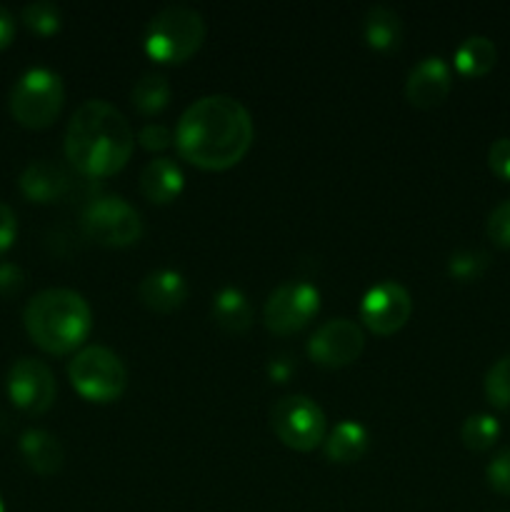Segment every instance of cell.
<instances>
[{
	"label": "cell",
	"mask_w": 510,
	"mask_h": 512,
	"mask_svg": "<svg viewBox=\"0 0 510 512\" xmlns=\"http://www.w3.org/2000/svg\"><path fill=\"white\" fill-rule=\"evenodd\" d=\"M83 233L90 240L110 248L133 245L143 235L140 213L120 195H98L83 210Z\"/></svg>",
	"instance_id": "ba28073f"
},
{
	"label": "cell",
	"mask_w": 510,
	"mask_h": 512,
	"mask_svg": "<svg viewBox=\"0 0 510 512\" xmlns=\"http://www.w3.org/2000/svg\"><path fill=\"white\" fill-rule=\"evenodd\" d=\"M270 428L283 445L298 453H308L325 443L328 420L313 398L295 393L285 395L270 408Z\"/></svg>",
	"instance_id": "52a82bcc"
},
{
	"label": "cell",
	"mask_w": 510,
	"mask_h": 512,
	"mask_svg": "<svg viewBox=\"0 0 510 512\" xmlns=\"http://www.w3.org/2000/svg\"><path fill=\"white\" fill-rule=\"evenodd\" d=\"M413 313V298L408 288L395 280L375 283L360 300V320L375 335H393L403 328Z\"/></svg>",
	"instance_id": "8fae6325"
},
{
	"label": "cell",
	"mask_w": 510,
	"mask_h": 512,
	"mask_svg": "<svg viewBox=\"0 0 510 512\" xmlns=\"http://www.w3.org/2000/svg\"><path fill=\"white\" fill-rule=\"evenodd\" d=\"M455 68L465 78H480L490 73L498 60V50L488 35H468L463 43L455 48Z\"/></svg>",
	"instance_id": "44dd1931"
},
{
	"label": "cell",
	"mask_w": 510,
	"mask_h": 512,
	"mask_svg": "<svg viewBox=\"0 0 510 512\" xmlns=\"http://www.w3.org/2000/svg\"><path fill=\"white\" fill-rule=\"evenodd\" d=\"M460 438H463L465 448L470 450H488L493 448L495 440L500 438V423L488 413H475L465 418L463 428H460Z\"/></svg>",
	"instance_id": "cb8c5ba5"
},
{
	"label": "cell",
	"mask_w": 510,
	"mask_h": 512,
	"mask_svg": "<svg viewBox=\"0 0 510 512\" xmlns=\"http://www.w3.org/2000/svg\"><path fill=\"white\" fill-rule=\"evenodd\" d=\"M138 143L150 153H160L175 143V133L163 123H148L138 130Z\"/></svg>",
	"instance_id": "f1b7e54d"
},
{
	"label": "cell",
	"mask_w": 510,
	"mask_h": 512,
	"mask_svg": "<svg viewBox=\"0 0 510 512\" xmlns=\"http://www.w3.org/2000/svg\"><path fill=\"white\" fill-rule=\"evenodd\" d=\"M130 103L140 115H155L170 103V83L163 73H145L130 90Z\"/></svg>",
	"instance_id": "7402d4cb"
},
{
	"label": "cell",
	"mask_w": 510,
	"mask_h": 512,
	"mask_svg": "<svg viewBox=\"0 0 510 512\" xmlns=\"http://www.w3.org/2000/svg\"><path fill=\"white\" fill-rule=\"evenodd\" d=\"M485 233L495 245L510 248V198L495 205L493 213L488 215V223H485Z\"/></svg>",
	"instance_id": "4316f807"
},
{
	"label": "cell",
	"mask_w": 510,
	"mask_h": 512,
	"mask_svg": "<svg viewBox=\"0 0 510 512\" xmlns=\"http://www.w3.org/2000/svg\"><path fill=\"white\" fill-rule=\"evenodd\" d=\"M135 148L128 118L108 100H85L70 115L65 158L88 178H108L125 168Z\"/></svg>",
	"instance_id": "7a4b0ae2"
},
{
	"label": "cell",
	"mask_w": 510,
	"mask_h": 512,
	"mask_svg": "<svg viewBox=\"0 0 510 512\" xmlns=\"http://www.w3.org/2000/svg\"><path fill=\"white\" fill-rule=\"evenodd\" d=\"M453 85V70L440 55H425L410 68L405 95L415 108H435L445 100Z\"/></svg>",
	"instance_id": "4fadbf2b"
},
{
	"label": "cell",
	"mask_w": 510,
	"mask_h": 512,
	"mask_svg": "<svg viewBox=\"0 0 510 512\" xmlns=\"http://www.w3.org/2000/svg\"><path fill=\"white\" fill-rule=\"evenodd\" d=\"M15 38V18L5 5H0V50L8 48Z\"/></svg>",
	"instance_id": "836d02e7"
},
{
	"label": "cell",
	"mask_w": 510,
	"mask_h": 512,
	"mask_svg": "<svg viewBox=\"0 0 510 512\" xmlns=\"http://www.w3.org/2000/svg\"><path fill=\"white\" fill-rule=\"evenodd\" d=\"M63 78L50 68H30L10 90V113L23 128L40 130L53 125L63 110Z\"/></svg>",
	"instance_id": "8992f818"
},
{
	"label": "cell",
	"mask_w": 510,
	"mask_h": 512,
	"mask_svg": "<svg viewBox=\"0 0 510 512\" xmlns=\"http://www.w3.org/2000/svg\"><path fill=\"white\" fill-rule=\"evenodd\" d=\"M210 313H213L215 325L225 333L240 335L253 325V305H250L248 295L235 285H225L215 293Z\"/></svg>",
	"instance_id": "ac0fdd59"
},
{
	"label": "cell",
	"mask_w": 510,
	"mask_h": 512,
	"mask_svg": "<svg viewBox=\"0 0 510 512\" xmlns=\"http://www.w3.org/2000/svg\"><path fill=\"white\" fill-rule=\"evenodd\" d=\"M0 512H5V505H3V498H0Z\"/></svg>",
	"instance_id": "e575fe53"
},
{
	"label": "cell",
	"mask_w": 510,
	"mask_h": 512,
	"mask_svg": "<svg viewBox=\"0 0 510 512\" xmlns=\"http://www.w3.org/2000/svg\"><path fill=\"white\" fill-rule=\"evenodd\" d=\"M20 455L25 465L38 475H53L63 468L65 450L53 433L40 428H30L20 435Z\"/></svg>",
	"instance_id": "e0dca14e"
},
{
	"label": "cell",
	"mask_w": 510,
	"mask_h": 512,
	"mask_svg": "<svg viewBox=\"0 0 510 512\" xmlns=\"http://www.w3.org/2000/svg\"><path fill=\"white\" fill-rule=\"evenodd\" d=\"M485 395L490 405L500 410H510V355L495 360L485 373Z\"/></svg>",
	"instance_id": "484cf974"
},
{
	"label": "cell",
	"mask_w": 510,
	"mask_h": 512,
	"mask_svg": "<svg viewBox=\"0 0 510 512\" xmlns=\"http://www.w3.org/2000/svg\"><path fill=\"white\" fill-rule=\"evenodd\" d=\"M138 298L155 313H173L188 298V280L173 268H158L140 280Z\"/></svg>",
	"instance_id": "9a60e30c"
},
{
	"label": "cell",
	"mask_w": 510,
	"mask_h": 512,
	"mask_svg": "<svg viewBox=\"0 0 510 512\" xmlns=\"http://www.w3.org/2000/svg\"><path fill=\"white\" fill-rule=\"evenodd\" d=\"M488 268H490V255L478 248L455 250V253L448 258V273L450 278H455L458 283H475V280L483 278Z\"/></svg>",
	"instance_id": "603a6c76"
},
{
	"label": "cell",
	"mask_w": 510,
	"mask_h": 512,
	"mask_svg": "<svg viewBox=\"0 0 510 512\" xmlns=\"http://www.w3.org/2000/svg\"><path fill=\"white\" fill-rule=\"evenodd\" d=\"M185 185V175L180 165L173 158L150 160L143 170H140V193L150 200V203L165 205L180 195Z\"/></svg>",
	"instance_id": "2e32d148"
},
{
	"label": "cell",
	"mask_w": 510,
	"mask_h": 512,
	"mask_svg": "<svg viewBox=\"0 0 510 512\" xmlns=\"http://www.w3.org/2000/svg\"><path fill=\"white\" fill-rule=\"evenodd\" d=\"M23 325L40 350L65 355L88 340L93 330V310L78 290L48 288L28 300Z\"/></svg>",
	"instance_id": "3957f363"
},
{
	"label": "cell",
	"mask_w": 510,
	"mask_h": 512,
	"mask_svg": "<svg viewBox=\"0 0 510 512\" xmlns=\"http://www.w3.org/2000/svg\"><path fill=\"white\" fill-rule=\"evenodd\" d=\"M365 348V333L355 320L330 318L310 335L308 355L325 368H343L360 358Z\"/></svg>",
	"instance_id": "7c38bea8"
},
{
	"label": "cell",
	"mask_w": 510,
	"mask_h": 512,
	"mask_svg": "<svg viewBox=\"0 0 510 512\" xmlns=\"http://www.w3.org/2000/svg\"><path fill=\"white\" fill-rule=\"evenodd\" d=\"M8 398L13 400L15 408H20L28 415H40L50 410L55 403V375L43 360L38 358H18L8 370Z\"/></svg>",
	"instance_id": "30bf717a"
},
{
	"label": "cell",
	"mask_w": 510,
	"mask_h": 512,
	"mask_svg": "<svg viewBox=\"0 0 510 512\" xmlns=\"http://www.w3.org/2000/svg\"><path fill=\"white\" fill-rule=\"evenodd\" d=\"M320 310V290L308 280H288L268 295L263 305V323L275 335H293L303 330Z\"/></svg>",
	"instance_id": "9c48e42d"
},
{
	"label": "cell",
	"mask_w": 510,
	"mask_h": 512,
	"mask_svg": "<svg viewBox=\"0 0 510 512\" xmlns=\"http://www.w3.org/2000/svg\"><path fill=\"white\" fill-rule=\"evenodd\" d=\"M25 288V273L15 263H0V295L13 298Z\"/></svg>",
	"instance_id": "4dcf8cb0"
},
{
	"label": "cell",
	"mask_w": 510,
	"mask_h": 512,
	"mask_svg": "<svg viewBox=\"0 0 510 512\" xmlns=\"http://www.w3.org/2000/svg\"><path fill=\"white\" fill-rule=\"evenodd\" d=\"M18 185L30 203H55L70 190V175L53 160H33L23 168Z\"/></svg>",
	"instance_id": "5bb4252c"
},
{
	"label": "cell",
	"mask_w": 510,
	"mask_h": 512,
	"mask_svg": "<svg viewBox=\"0 0 510 512\" xmlns=\"http://www.w3.org/2000/svg\"><path fill=\"white\" fill-rule=\"evenodd\" d=\"M20 18H23L25 28L30 33L43 35V38L58 33L60 25H63V13H60V8L53 0H35V3H28L23 8V13H20Z\"/></svg>",
	"instance_id": "d4e9b609"
},
{
	"label": "cell",
	"mask_w": 510,
	"mask_h": 512,
	"mask_svg": "<svg viewBox=\"0 0 510 512\" xmlns=\"http://www.w3.org/2000/svg\"><path fill=\"white\" fill-rule=\"evenodd\" d=\"M488 485L500 495H510V448L498 450L485 468Z\"/></svg>",
	"instance_id": "83f0119b"
},
{
	"label": "cell",
	"mask_w": 510,
	"mask_h": 512,
	"mask_svg": "<svg viewBox=\"0 0 510 512\" xmlns=\"http://www.w3.org/2000/svg\"><path fill=\"white\" fill-rule=\"evenodd\" d=\"M295 365L290 363V358L285 355H278V358H270L268 363V375L275 380V383H288L290 375H293Z\"/></svg>",
	"instance_id": "d6a6232c"
},
{
	"label": "cell",
	"mask_w": 510,
	"mask_h": 512,
	"mask_svg": "<svg viewBox=\"0 0 510 512\" xmlns=\"http://www.w3.org/2000/svg\"><path fill=\"white\" fill-rule=\"evenodd\" d=\"M488 165L498 178L510 180V138H498L490 143Z\"/></svg>",
	"instance_id": "f546056e"
},
{
	"label": "cell",
	"mask_w": 510,
	"mask_h": 512,
	"mask_svg": "<svg viewBox=\"0 0 510 512\" xmlns=\"http://www.w3.org/2000/svg\"><path fill=\"white\" fill-rule=\"evenodd\" d=\"M15 235H18V218H15V210L10 205L0 203V255L15 243Z\"/></svg>",
	"instance_id": "1f68e13d"
},
{
	"label": "cell",
	"mask_w": 510,
	"mask_h": 512,
	"mask_svg": "<svg viewBox=\"0 0 510 512\" xmlns=\"http://www.w3.org/2000/svg\"><path fill=\"white\" fill-rule=\"evenodd\" d=\"M205 20L195 8L183 3L165 5L145 28V53L158 63H183L205 40Z\"/></svg>",
	"instance_id": "277c9868"
},
{
	"label": "cell",
	"mask_w": 510,
	"mask_h": 512,
	"mask_svg": "<svg viewBox=\"0 0 510 512\" xmlns=\"http://www.w3.org/2000/svg\"><path fill=\"white\" fill-rule=\"evenodd\" d=\"M255 138L253 115L233 95L213 93L193 100L175 125L180 158L203 170H225L245 158Z\"/></svg>",
	"instance_id": "6da1fadb"
},
{
	"label": "cell",
	"mask_w": 510,
	"mask_h": 512,
	"mask_svg": "<svg viewBox=\"0 0 510 512\" xmlns=\"http://www.w3.org/2000/svg\"><path fill=\"white\" fill-rule=\"evenodd\" d=\"M68 378L90 403H113L128 388V368L105 345H85L68 363Z\"/></svg>",
	"instance_id": "5b68a950"
},
{
	"label": "cell",
	"mask_w": 510,
	"mask_h": 512,
	"mask_svg": "<svg viewBox=\"0 0 510 512\" xmlns=\"http://www.w3.org/2000/svg\"><path fill=\"white\" fill-rule=\"evenodd\" d=\"M363 38L368 48L390 53L403 40V20L388 5H370L363 18Z\"/></svg>",
	"instance_id": "d6986e66"
},
{
	"label": "cell",
	"mask_w": 510,
	"mask_h": 512,
	"mask_svg": "<svg viewBox=\"0 0 510 512\" xmlns=\"http://www.w3.org/2000/svg\"><path fill=\"white\" fill-rule=\"evenodd\" d=\"M370 433L358 420H343L325 435V455L333 463H355L368 453Z\"/></svg>",
	"instance_id": "ffe728a7"
}]
</instances>
